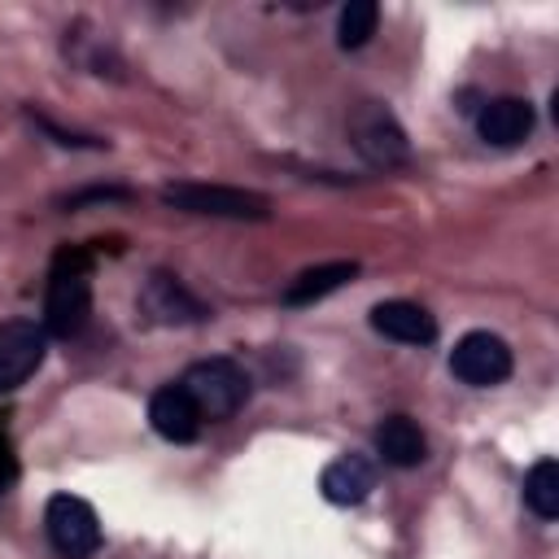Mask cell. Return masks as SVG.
<instances>
[{
	"label": "cell",
	"instance_id": "cell-17",
	"mask_svg": "<svg viewBox=\"0 0 559 559\" xmlns=\"http://www.w3.org/2000/svg\"><path fill=\"white\" fill-rule=\"evenodd\" d=\"M13 480H17V450H13V441L0 432V493H9Z\"/></svg>",
	"mask_w": 559,
	"mask_h": 559
},
{
	"label": "cell",
	"instance_id": "cell-9",
	"mask_svg": "<svg viewBox=\"0 0 559 559\" xmlns=\"http://www.w3.org/2000/svg\"><path fill=\"white\" fill-rule=\"evenodd\" d=\"M148 424H153L157 437H166L175 445H188L201 432V411L192 406V397L179 384H166L148 397Z\"/></svg>",
	"mask_w": 559,
	"mask_h": 559
},
{
	"label": "cell",
	"instance_id": "cell-1",
	"mask_svg": "<svg viewBox=\"0 0 559 559\" xmlns=\"http://www.w3.org/2000/svg\"><path fill=\"white\" fill-rule=\"evenodd\" d=\"M92 314V258L83 249H61L48 271L44 293V332L48 336H79Z\"/></svg>",
	"mask_w": 559,
	"mask_h": 559
},
{
	"label": "cell",
	"instance_id": "cell-8",
	"mask_svg": "<svg viewBox=\"0 0 559 559\" xmlns=\"http://www.w3.org/2000/svg\"><path fill=\"white\" fill-rule=\"evenodd\" d=\"M533 122H537V114H533V105H528L524 96H493V100H485V105L476 109V131H480V140H489V144H498V148H511V144L528 140Z\"/></svg>",
	"mask_w": 559,
	"mask_h": 559
},
{
	"label": "cell",
	"instance_id": "cell-13",
	"mask_svg": "<svg viewBox=\"0 0 559 559\" xmlns=\"http://www.w3.org/2000/svg\"><path fill=\"white\" fill-rule=\"evenodd\" d=\"M376 454L393 467H419L428 459V437L411 415H389L376 428Z\"/></svg>",
	"mask_w": 559,
	"mask_h": 559
},
{
	"label": "cell",
	"instance_id": "cell-4",
	"mask_svg": "<svg viewBox=\"0 0 559 559\" xmlns=\"http://www.w3.org/2000/svg\"><path fill=\"white\" fill-rule=\"evenodd\" d=\"M48 542L61 559H92L100 550V520L96 511L74 493H52L44 507Z\"/></svg>",
	"mask_w": 559,
	"mask_h": 559
},
{
	"label": "cell",
	"instance_id": "cell-14",
	"mask_svg": "<svg viewBox=\"0 0 559 559\" xmlns=\"http://www.w3.org/2000/svg\"><path fill=\"white\" fill-rule=\"evenodd\" d=\"M354 275H358V262H323V266H310V271H301L284 288V306H310V301L345 288Z\"/></svg>",
	"mask_w": 559,
	"mask_h": 559
},
{
	"label": "cell",
	"instance_id": "cell-2",
	"mask_svg": "<svg viewBox=\"0 0 559 559\" xmlns=\"http://www.w3.org/2000/svg\"><path fill=\"white\" fill-rule=\"evenodd\" d=\"M179 389L192 397L201 419H227L249 402V371L236 358H201L183 371Z\"/></svg>",
	"mask_w": 559,
	"mask_h": 559
},
{
	"label": "cell",
	"instance_id": "cell-11",
	"mask_svg": "<svg viewBox=\"0 0 559 559\" xmlns=\"http://www.w3.org/2000/svg\"><path fill=\"white\" fill-rule=\"evenodd\" d=\"M140 306H144L148 319H157V323H197V319H205V306H201L175 275H162V271L148 275V284H144V293H140Z\"/></svg>",
	"mask_w": 559,
	"mask_h": 559
},
{
	"label": "cell",
	"instance_id": "cell-7",
	"mask_svg": "<svg viewBox=\"0 0 559 559\" xmlns=\"http://www.w3.org/2000/svg\"><path fill=\"white\" fill-rule=\"evenodd\" d=\"M48 354V332L35 319H9L0 323V393L26 384Z\"/></svg>",
	"mask_w": 559,
	"mask_h": 559
},
{
	"label": "cell",
	"instance_id": "cell-12",
	"mask_svg": "<svg viewBox=\"0 0 559 559\" xmlns=\"http://www.w3.org/2000/svg\"><path fill=\"white\" fill-rule=\"evenodd\" d=\"M319 489H323V498L336 502V507H358V502L376 489V463L362 459V454H341V459H332V463L323 467Z\"/></svg>",
	"mask_w": 559,
	"mask_h": 559
},
{
	"label": "cell",
	"instance_id": "cell-3",
	"mask_svg": "<svg viewBox=\"0 0 559 559\" xmlns=\"http://www.w3.org/2000/svg\"><path fill=\"white\" fill-rule=\"evenodd\" d=\"M162 201L188 214H210V218H266L271 201L249 188H223V183H166Z\"/></svg>",
	"mask_w": 559,
	"mask_h": 559
},
{
	"label": "cell",
	"instance_id": "cell-16",
	"mask_svg": "<svg viewBox=\"0 0 559 559\" xmlns=\"http://www.w3.org/2000/svg\"><path fill=\"white\" fill-rule=\"evenodd\" d=\"M376 22H380V4L376 0H349L341 9V22H336L341 48H362L376 35Z\"/></svg>",
	"mask_w": 559,
	"mask_h": 559
},
{
	"label": "cell",
	"instance_id": "cell-15",
	"mask_svg": "<svg viewBox=\"0 0 559 559\" xmlns=\"http://www.w3.org/2000/svg\"><path fill=\"white\" fill-rule=\"evenodd\" d=\"M524 507L537 520H555L559 515V463L555 459H537L524 476Z\"/></svg>",
	"mask_w": 559,
	"mask_h": 559
},
{
	"label": "cell",
	"instance_id": "cell-10",
	"mask_svg": "<svg viewBox=\"0 0 559 559\" xmlns=\"http://www.w3.org/2000/svg\"><path fill=\"white\" fill-rule=\"evenodd\" d=\"M371 328L389 341H402V345H432L437 341V319L419 306V301H380L371 310Z\"/></svg>",
	"mask_w": 559,
	"mask_h": 559
},
{
	"label": "cell",
	"instance_id": "cell-6",
	"mask_svg": "<svg viewBox=\"0 0 559 559\" xmlns=\"http://www.w3.org/2000/svg\"><path fill=\"white\" fill-rule=\"evenodd\" d=\"M450 371L472 384V389H489V384H502L511 376V349L502 336L493 332H467L454 341L450 349Z\"/></svg>",
	"mask_w": 559,
	"mask_h": 559
},
{
	"label": "cell",
	"instance_id": "cell-5",
	"mask_svg": "<svg viewBox=\"0 0 559 559\" xmlns=\"http://www.w3.org/2000/svg\"><path fill=\"white\" fill-rule=\"evenodd\" d=\"M349 140H354V148H358L371 166H380V170H393V166H402V162L411 157L406 131H402L397 118H393L384 105H376V100H367V105H358V109L349 114Z\"/></svg>",
	"mask_w": 559,
	"mask_h": 559
}]
</instances>
